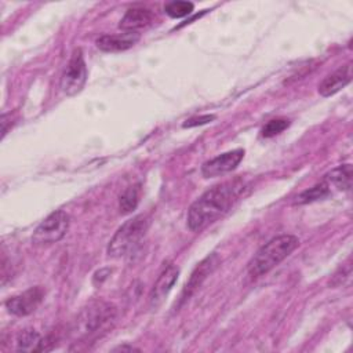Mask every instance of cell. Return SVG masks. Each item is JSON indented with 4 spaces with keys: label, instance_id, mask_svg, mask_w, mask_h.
Listing matches in <instances>:
<instances>
[{
    "label": "cell",
    "instance_id": "obj_1",
    "mask_svg": "<svg viewBox=\"0 0 353 353\" xmlns=\"http://www.w3.org/2000/svg\"><path fill=\"white\" fill-rule=\"evenodd\" d=\"M244 189L245 182L240 178H234L232 181L214 185L205 190L190 204L188 210V228L192 232H200L218 221L239 200Z\"/></svg>",
    "mask_w": 353,
    "mask_h": 353
},
{
    "label": "cell",
    "instance_id": "obj_2",
    "mask_svg": "<svg viewBox=\"0 0 353 353\" xmlns=\"http://www.w3.org/2000/svg\"><path fill=\"white\" fill-rule=\"evenodd\" d=\"M114 320L116 307L109 302L95 301L83 307L77 314L72 327V334L79 341H91L112 328Z\"/></svg>",
    "mask_w": 353,
    "mask_h": 353
},
{
    "label": "cell",
    "instance_id": "obj_3",
    "mask_svg": "<svg viewBox=\"0 0 353 353\" xmlns=\"http://www.w3.org/2000/svg\"><path fill=\"white\" fill-rule=\"evenodd\" d=\"M298 245L299 240L296 236L292 234H280L270 239L254 254V256L248 262V277L251 280H255L266 274L281 261H284Z\"/></svg>",
    "mask_w": 353,
    "mask_h": 353
},
{
    "label": "cell",
    "instance_id": "obj_4",
    "mask_svg": "<svg viewBox=\"0 0 353 353\" xmlns=\"http://www.w3.org/2000/svg\"><path fill=\"white\" fill-rule=\"evenodd\" d=\"M149 228V219L145 215H137L124 222L113 234L108 244V255L120 258L132 252L143 240Z\"/></svg>",
    "mask_w": 353,
    "mask_h": 353
},
{
    "label": "cell",
    "instance_id": "obj_5",
    "mask_svg": "<svg viewBox=\"0 0 353 353\" xmlns=\"http://www.w3.org/2000/svg\"><path fill=\"white\" fill-rule=\"evenodd\" d=\"M69 223L70 218L63 210L51 212L34 229L32 234V243L34 245H50L58 243L66 234Z\"/></svg>",
    "mask_w": 353,
    "mask_h": 353
},
{
    "label": "cell",
    "instance_id": "obj_6",
    "mask_svg": "<svg viewBox=\"0 0 353 353\" xmlns=\"http://www.w3.org/2000/svg\"><path fill=\"white\" fill-rule=\"evenodd\" d=\"M87 81V65L80 48H76L61 76V90L63 94L73 97L79 94Z\"/></svg>",
    "mask_w": 353,
    "mask_h": 353
},
{
    "label": "cell",
    "instance_id": "obj_7",
    "mask_svg": "<svg viewBox=\"0 0 353 353\" xmlns=\"http://www.w3.org/2000/svg\"><path fill=\"white\" fill-rule=\"evenodd\" d=\"M243 157H244L243 149H234V150L225 152V153L203 163L201 175L204 178H212V176H219V175L228 174V172L233 171L240 164Z\"/></svg>",
    "mask_w": 353,
    "mask_h": 353
},
{
    "label": "cell",
    "instance_id": "obj_8",
    "mask_svg": "<svg viewBox=\"0 0 353 353\" xmlns=\"http://www.w3.org/2000/svg\"><path fill=\"white\" fill-rule=\"evenodd\" d=\"M44 291L41 287H32L22 294L14 295L6 301V307L11 314L28 316L33 313L41 303Z\"/></svg>",
    "mask_w": 353,
    "mask_h": 353
},
{
    "label": "cell",
    "instance_id": "obj_9",
    "mask_svg": "<svg viewBox=\"0 0 353 353\" xmlns=\"http://www.w3.org/2000/svg\"><path fill=\"white\" fill-rule=\"evenodd\" d=\"M178 274H179V268L172 263L163 269V272L159 274L149 294V303L152 307H157L164 302L165 296L170 294L174 284L176 283Z\"/></svg>",
    "mask_w": 353,
    "mask_h": 353
},
{
    "label": "cell",
    "instance_id": "obj_10",
    "mask_svg": "<svg viewBox=\"0 0 353 353\" xmlns=\"http://www.w3.org/2000/svg\"><path fill=\"white\" fill-rule=\"evenodd\" d=\"M219 263V256L216 254H211L208 256H205L197 266L196 269L192 272L189 280L186 281L183 290H182V295H181V302L189 299L193 292L203 284V281L214 272V269L216 268V265Z\"/></svg>",
    "mask_w": 353,
    "mask_h": 353
},
{
    "label": "cell",
    "instance_id": "obj_11",
    "mask_svg": "<svg viewBox=\"0 0 353 353\" xmlns=\"http://www.w3.org/2000/svg\"><path fill=\"white\" fill-rule=\"evenodd\" d=\"M141 39L138 32H123L116 34H102L97 39L95 44L105 52H120L134 47Z\"/></svg>",
    "mask_w": 353,
    "mask_h": 353
},
{
    "label": "cell",
    "instance_id": "obj_12",
    "mask_svg": "<svg viewBox=\"0 0 353 353\" xmlns=\"http://www.w3.org/2000/svg\"><path fill=\"white\" fill-rule=\"evenodd\" d=\"M154 19V15L150 10L143 7H132L125 11L120 19L119 28L124 32H137L149 26Z\"/></svg>",
    "mask_w": 353,
    "mask_h": 353
},
{
    "label": "cell",
    "instance_id": "obj_13",
    "mask_svg": "<svg viewBox=\"0 0 353 353\" xmlns=\"http://www.w3.org/2000/svg\"><path fill=\"white\" fill-rule=\"evenodd\" d=\"M352 80V68L350 63L341 66L334 73L328 74L320 84H319V94L321 97H331L341 91L346 84Z\"/></svg>",
    "mask_w": 353,
    "mask_h": 353
},
{
    "label": "cell",
    "instance_id": "obj_14",
    "mask_svg": "<svg viewBox=\"0 0 353 353\" xmlns=\"http://www.w3.org/2000/svg\"><path fill=\"white\" fill-rule=\"evenodd\" d=\"M47 343H51L48 338H43L37 331L32 328L22 330L17 336V350L21 352H43L48 350L50 346Z\"/></svg>",
    "mask_w": 353,
    "mask_h": 353
},
{
    "label": "cell",
    "instance_id": "obj_15",
    "mask_svg": "<svg viewBox=\"0 0 353 353\" xmlns=\"http://www.w3.org/2000/svg\"><path fill=\"white\" fill-rule=\"evenodd\" d=\"M324 181L339 190H349L352 186V165L342 164L325 174Z\"/></svg>",
    "mask_w": 353,
    "mask_h": 353
},
{
    "label": "cell",
    "instance_id": "obj_16",
    "mask_svg": "<svg viewBox=\"0 0 353 353\" xmlns=\"http://www.w3.org/2000/svg\"><path fill=\"white\" fill-rule=\"evenodd\" d=\"M331 193V186L323 181L306 190H303L302 193H299L295 200H294V204L295 205H301V204H307V203H312V201H316V200H320V199H324L327 197L328 194Z\"/></svg>",
    "mask_w": 353,
    "mask_h": 353
},
{
    "label": "cell",
    "instance_id": "obj_17",
    "mask_svg": "<svg viewBox=\"0 0 353 353\" xmlns=\"http://www.w3.org/2000/svg\"><path fill=\"white\" fill-rule=\"evenodd\" d=\"M139 203V186L131 185L121 194L119 200V208L121 214L132 212Z\"/></svg>",
    "mask_w": 353,
    "mask_h": 353
},
{
    "label": "cell",
    "instance_id": "obj_18",
    "mask_svg": "<svg viewBox=\"0 0 353 353\" xmlns=\"http://www.w3.org/2000/svg\"><path fill=\"white\" fill-rule=\"evenodd\" d=\"M194 6L190 1H171L164 6V11L171 18H183L193 11Z\"/></svg>",
    "mask_w": 353,
    "mask_h": 353
},
{
    "label": "cell",
    "instance_id": "obj_19",
    "mask_svg": "<svg viewBox=\"0 0 353 353\" xmlns=\"http://www.w3.org/2000/svg\"><path fill=\"white\" fill-rule=\"evenodd\" d=\"M290 125V120L288 119H283V117H279V119H273L270 121H268L263 128H262V137L263 138H272L280 132H283L287 127Z\"/></svg>",
    "mask_w": 353,
    "mask_h": 353
},
{
    "label": "cell",
    "instance_id": "obj_20",
    "mask_svg": "<svg viewBox=\"0 0 353 353\" xmlns=\"http://www.w3.org/2000/svg\"><path fill=\"white\" fill-rule=\"evenodd\" d=\"M215 116L214 114H204V116H199V117H192L189 120H186L182 125L185 128H190V127H196V125H203L210 123L211 120H214Z\"/></svg>",
    "mask_w": 353,
    "mask_h": 353
},
{
    "label": "cell",
    "instance_id": "obj_21",
    "mask_svg": "<svg viewBox=\"0 0 353 353\" xmlns=\"http://www.w3.org/2000/svg\"><path fill=\"white\" fill-rule=\"evenodd\" d=\"M114 350H134V347H127V346H120V347H116Z\"/></svg>",
    "mask_w": 353,
    "mask_h": 353
}]
</instances>
